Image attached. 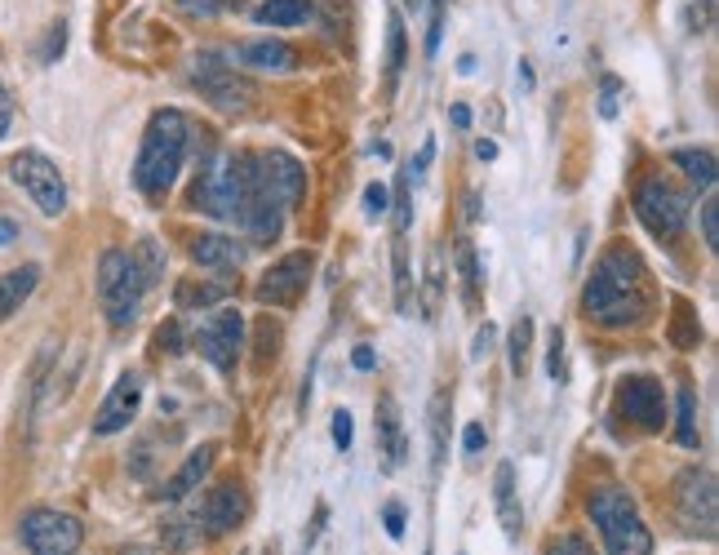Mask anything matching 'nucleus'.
Returning <instances> with one entry per match:
<instances>
[{"label":"nucleus","instance_id":"nucleus-25","mask_svg":"<svg viewBox=\"0 0 719 555\" xmlns=\"http://www.w3.org/2000/svg\"><path fill=\"white\" fill-rule=\"evenodd\" d=\"M231 294V285H200V281H183L178 290H174V303L178 307H213V303H222Z\"/></svg>","mask_w":719,"mask_h":555},{"label":"nucleus","instance_id":"nucleus-13","mask_svg":"<svg viewBox=\"0 0 719 555\" xmlns=\"http://www.w3.org/2000/svg\"><path fill=\"white\" fill-rule=\"evenodd\" d=\"M306 281H311V253L306 249H298V253H289V258H280L262 281H258V303L262 307H293L298 299H302V290H306Z\"/></svg>","mask_w":719,"mask_h":555},{"label":"nucleus","instance_id":"nucleus-49","mask_svg":"<svg viewBox=\"0 0 719 555\" xmlns=\"http://www.w3.org/2000/svg\"><path fill=\"white\" fill-rule=\"evenodd\" d=\"M449 121H454L458 129H467V125H471V107H467V103H454V107H449Z\"/></svg>","mask_w":719,"mask_h":555},{"label":"nucleus","instance_id":"nucleus-48","mask_svg":"<svg viewBox=\"0 0 719 555\" xmlns=\"http://www.w3.org/2000/svg\"><path fill=\"white\" fill-rule=\"evenodd\" d=\"M351 365H355V369H374V365H378V356H374L369 347H355V356H351Z\"/></svg>","mask_w":719,"mask_h":555},{"label":"nucleus","instance_id":"nucleus-1","mask_svg":"<svg viewBox=\"0 0 719 555\" xmlns=\"http://www.w3.org/2000/svg\"><path fill=\"white\" fill-rule=\"evenodd\" d=\"M582 312L600 329H635L648 316V275L635 249L613 244L582 290Z\"/></svg>","mask_w":719,"mask_h":555},{"label":"nucleus","instance_id":"nucleus-43","mask_svg":"<svg viewBox=\"0 0 719 555\" xmlns=\"http://www.w3.org/2000/svg\"><path fill=\"white\" fill-rule=\"evenodd\" d=\"M484 444H489V436H484V427H480V422H471V427L462 431V449H467V453H480Z\"/></svg>","mask_w":719,"mask_h":555},{"label":"nucleus","instance_id":"nucleus-46","mask_svg":"<svg viewBox=\"0 0 719 555\" xmlns=\"http://www.w3.org/2000/svg\"><path fill=\"white\" fill-rule=\"evenodd\" d=\"M613 94H617V81L604 76V98H600V112H604V116H617V98H613Z\"/></svg>","mask_w":719,"mask_h":555},{"label":"nucleus","instance_id":"nucleus-31","mask_svg":"<svg viewBox=\"0 0 719 555\" xmlns=\"http://www.w3.org/2000/svg\"><path fill=\"white\" fill-rule=\"evenodd\" d=\"M280 338H284V329H280L271 316H262V321H258V369H267V360H275Z\"/></svg>","mask_w":719,"mask_h":555},{"label":"nucleus","instance_id":"nucleus-55","mask_svg":"<svg viewBox=\"0 0 719 555\" xmlns=\"http://www.w3.org/2000/svg\"><path fill=\"white\" fill-rule=\"evenodd\" d=\"M405 6H409V10H418V6H423V0H405Z\"/></svg>","mask_w":719,"mask_h":555},{"label":"nucleus","instance_id":"nucleus-30","mask_svg":"<svg viewBox=\"0 0 719 555\" xmlns=\"http://www.w3.org/2000/svg\"><path fill=\"white\" fill-rule=\"evenodd\" d=\"M529 343H533V321L520 316L515 329H511V369L524 378V365H529Z\"/></svg>","mask_w":719,"mask_h":555},{"label":"nucleus","instance_id":"nucleus-44","mask_svg":"<svg viewBox=\"0 0 719 555\" xmlns=\"http://www.w3.org/2000/svg\"><path fill=\"white\" fill-rule=\"evenodd\" d=\"M10 125H14V98H10L6 85H0V138L10 134Z\"/></svg>","mask_w":719,"mask_h":555},{"label":"nucleus","instance_id":"nucleus-52","mask_svg":"<svg viewBox=\"0 0 719 555\" xmlns=\"http://www.w3.org/2000/svg\"><path fill=\"white\" fill-rule=\"evenodd\" d=\"M14 235H19V227H14L10 218H0V244H10Z\"/></svg>","mask_w":719,"mask_h":555},{"label":"nucleus","instance_id":"nucleus-26","mask_svg":"<svg viewBox=\"0 0 719 555\" xmlns=\"http://www.w3.org/2000/svg\"><path fill=\"white\" fill-rule=\"evenodd\" d=\"M675 436L684 449L697 444V396L688 387H679V396H675Z\"/></svg>","mask_w":719,"mask_h":555},{"label":"nucleus","instance_id":"nucleus-9","mask_svg":"<svg viewBox=\"0 0 719 555\" xmlns=\"http://www.w3.org/2000/svg\"><path fill=\"white\" fill-rule=\"evenodd\" d=\"M253 182H258V191L280 213H289L306 196V169L289 151H262V156H253Z\"/></svg>","mask_w":719,"mask_h":555},{"label":"nucleus","instance_id":"nucleus-11","mask_svg":"<svg viewBox=\"0 0 719 555\" xmlns=\"http://www.w3.org/2000/svg\"><path fill=\"white\" fill-rule=\"evenodd\" d=\"M196 343H200V356H205L213 369H222V374L236 369V360H240V352H244V316H240L236 307L213 312V316L200 325Z\"/></svg>","mask_w":719,"mask_h":555},{"label":"nucleus","instance_id":"nucleus-39","mask_svg":"<svg viewBox=\"0 0 719 555\" xmlns=\"http://www.w3.org/2000/svg\"><path fill=\"white\" fill-rule=\"evenodd\" d=\"M493 347H498V329H493V325L484 321V325L476 329V343H471V360H484V356H489Z\"/></svg>","mask_w":719,"mask_h":555},{"label":"nucleus","instance_id":"nucleus-17","mask_svg":"<svg viewBox=\"0 0 719 555\" xmlns=\"http://www.w3.org/2000/svg\"><path fill=\"white\" fill-rule=\"evenodd\" d=\"M236 63L253 67V72H293L298 54L284 41H240L236 45Z\"/></svg>","mask_w":719,"mask_h":555},{"label":"nucleus","instance_id":"nucleus-53","mask_svg":"<svg viewBox=\"0 0 719 555\" xmlns=\"http://www.w3.org/2000/svg\"><path fill=\"white\" fill-rule=\"evenodd\" d=\"M467 218H471V222L480 218V196H476V191H467Z\"/></svg>","mask_w":719,"mask_h":555},{"label":"nucleus","instance_id":"nucleus-40","mask_svg":"<svg viewBox=\"0 0 719 555\" xmlns=\"http://www.w3.org/2000/svg\"><path fill=\"white\" fill-rule=\"evenodd\" d=\"M351 440H355V422H351L346 409H337V413H333V444H337V449H351Z\"/></svg>","mask_w":719,"mask_h":555},{"label":"nucleus","instance_id":"nucleus-21","mask_svg":"<svg viewBox=\"0 0 719 555\" xmlns=\"http://www.w3.org/2000/svg\"><path fill=\"white\" fill-rule=\"evenodd\" d=\"M493 498H498V515H502V528L507 537H520V502H515V467L511 462H498V475H493Z\"/></svg>","mask_w":719,"mask_h":555},{"label":"nucleus","instance_id":"nucleus-19","mask_svg":"<svg viewBox=\"0 0 719 555\" xmlns=\"http://www.w3.org/2000/svg\"><path fill=\"white\" fill-rule=\"evenodd\" d=\"M37 285H41V266H37V262L14 266V271L0 275V321H10V316L32 299Z\"/></svg>","mask_w":719,"mask_h":555},{"label":"nucleus","instance_id":"nucleus-36","mask_svg":"<svg viewBox=\"0 0 719 555\" xmlns=\"http://www.w3.org/2000/svg\"><path fill=\"white\" fill-rule=\"evenodd\" d=\"M546 555H595V551H591V542L582 533H564V537H555L546 546Z\"/></svg>","mask_w":719,"mask_h":555},{"label":"nucleus","instance_id":"nucleus-23","mask_svg":"<svg viewBox=\"0 0 719 555\" xmlns=\"http://www.w3.org/2000/svg\"><path fill=\"white\" fill-rule=\"evenodd\" d=\"M670 165H679V174H684V178H692L697 187H715V178H719L715 156H710L706 147H679V151L670 156Z\"/></svg>","mask_w":719,"mask_h":555},{"label":"nucleus","instance_id":"nucleus-20","mask_svg":"<svg viewBox=\"0 0 719 555\" xmlns=\"http://www.w3.org/2000/svg\"><path fill=\"white\" fill-rule=\"evenodd\" d=\"M213 458H218V453H213V444H200V449H196V453H191V458H187V462L174 471V480L160 489V498H165V502H178V498H187V493H191V489H196V484L209 475Z\"/></svg>","mask_w":719,"mask_h":555},{"label":"nucleus","instance_id":"nucleus-54","mask_svg":"<svg viewBox=\"0 0 719 555\" xmlns=\"http://www.w3.org/2000/svg\"><path fill=\"white\" fill-rule=\"evenodd\" d=\"M121 555H152V551H147V546H125Z\"/></svg>","mask_w":719,"mask_h":555},{"label":"nucleus","instance_id":"nucleus-7","mask_svg":"<svg viewBox=\"0 0 719 555\" xmlns=\"http://www.w3.org/2000/svg\"><path fill=\"white\" fill-rule=\"evenodd\" d=\"M19 537L32 555H76L81 542H85V528L76 515L67 511H54V506H37L23 515L19 524Z\"/></svg>","mask_w":719,"mask_h":555},{"label":"nucleus","instance_id":"nucleus-37","mask_svg":"<svg viewBox=\"0 0 719 555\" xmlns=\"http://www.w3.org/2000/svg\"><path fill=\"white\" fill-rule=\"evenodd\" d=\"M387 209H392V191H387L383 182H369V187H365V213H369V218H383Z\"/></svg>","mask_w":719,"mask_h":555},{"label":"nucleus","instance_id":"nucleus-6","mask_svg":"<svg viewBox=\"0 0 719 555\" xmlns=\"http://www.w3.org/2000/svg\"><path fill=\"white\" fill-rule=\"evenodd\" d=\"M10 178L32 196V205L45 213V218H59L67 209V182L59 174V165L45 156V151H14L10 156Z\"/></svg>","mask_w":719,"mask_h":555},{"label":"nucleus","instance_id":"nucleus-51","mask_svg":"<svg viewBox=\"0 0 719 555\" xmlns=\"http://www.w3.org/2000/svg\"><path fill=\"white\" fill-rule=\"evenodd\" d=\"M183 6L196 14H218V0H183Z\"/></svg>","mask_w":719,"mask_h":555},{"label":"nucleus","instance_id":"nucleus-45","mask_svg":"<svg viewBox=\"0 0 719 555\" xmlns=\"http://www.w3.org/2000/svg\"><path fill=\"white\" fill-rule=\"evenodd\" d=\"M63 41H67V28H63V23H54V32H50V45H45V63H54V59L63 54Z\"/></svg>","mask_w":719,"mask_h":555},{"label":"nucleus","instance_id":"nucleus-22","mask_svg":"<svg viewBox=\"0 0 719 555\" xmlns=\"http://www.w3.org/2000/svg\"><path fill=\"white\" fill-rule=\"evenodd\" d=\"M311 0H262V6L253 10V23L262 28H302L311 23Z\"/></svg>","mask_w":719,"mask_h":555},{"label":"nucleus","instance_id":"nucleus-10","mask_svg":"<svg viewBox=\"0 0 719 555\" xmlns=\"http://www.w3.org/2000/svg\"><path fill=\"white\" fill-rule=\"evenodd\" d=\"M196 85H200V94L218 107V112H249L253 107V90H249V81H240L236 76V67L227 63V59H218V54H200L196 59Z\"/></svg>","mask_w":719,"mask_h":555},{"label":"nucleus","instance_id":"nucleus-34","mask_svg":"<svg viewBox=\"0 0 719 555\" xmlns=\"http://www.w3.org/2000/svg\"><path fill=\"white\" fill-rule=\"evenodd\" d=\"M405 67V28H400V19H392V36H387V72L396 76Z\"/></svg>","mask_w":719,"mask_h":555},{"label":"nucleus","instance_id":"nucleus-41","mask_svg":"<svg viewBox=\"0 0 719 555\" xmlns=\"http://www.w3.org/2000/svg\"><path fill=\"white\" fill-rule=\"evenodd\" d=\"M383 524H387V533L400 542V537H405V506H400V502H387V506H383Z\"/></svg>","mask_w":719,"mask_h":555},{"label":"nucleus","instance_id":"nucleus-50","mask_svg":"<svg viewBox=\"0 0 719 555\" xmlns=\"http://www.w3.org/2000/svg\"><path fill=\"white\" fill-rule=\"evenodd\" d=\"M476 156H480V160H498V143H493V138H480V143H476Z\"/></svg>","mask_w":719,"mask_h":555},{"label":"nucleus","instance_id":"nucleus-24","mask_svg":"<svg viewBox=\"0 0 719 555\" xmlns=\"http://www.w3.org/2000/svg\"><path fill=\"white\" fill-rule=\"evenodd\" d=\"M670 343L684 347V352H692L701 343V325H697V316H692V307L684 299L670 303Z\"/></svg>","mask_w":719,"mask_h":555},{"label":"nucleus","instance_id":"nucleus-4","mask_svg":"<svg viewBox=\"0 0 719 555\" xmlns=\"http://www.w3.org/2000/svg\"><path fill=\"white\" fill-rule=\"evenodd\" d=\"M143 294H147V285H143L134 258L125 249H103V258H98V303H103V316L112 329L134 325Z\"/></svg>","mask_w":719,"mask_h":555},{"label":"nucleus","instance_id":"nucleus-14","mask_svg":"<svg viewBox=\"0 0 719 555\" xmlns=\"http://www.w3.org/2000/svg\"><path fill=\"white\" fill-rule=\"evenodd\" d=\"M244 515H249V493H244V484H240V480H222V484H213V489L205 493L200 528H205L209 537H222V533L240 528Z\"/></svg>","mask_w":719,"mask_h":555},{"label":"nucleus","instance_id":"nucleus-29","mask_svg":"<svg viewBox=\"0 0 719 555\" xmlns=\"http://www.w3.org/2000/svg\"><path fill=\"white\" fill-rule=\"evenodd\" d=\"M396 307L409 316L414 312V281H409V258H405V235H396Z\"/></svg>","mask_w":719,"mask_h":555},{"label":"nucleus","instance_id":"nucleus-35","mask_svg":"<svg viewBox=\"0 0 719 555\" xmlns=\"http://www.w3.org/2000/svg\"><path fill=\"white\" fill-rule=\"evenodd\" d=\"M701 235H706V249H719V200L715 196L701 205Z\"/></svg>","mask_w":719,"mask_h":555},{"label":"nucleus","instance_id":"nucleus-33","mask_svg":"<svg viewBox=\"0 0 719 555\" xmlns=\"http://www.w3.org/2000/svg\"><path fill=\"white\" fill-rule=\"evenodd\" d=\"M392 205H396V235H405L409 231V218H414V209H409V174H400Z\"/></svg>","mask_w":719,"mask_h":555},{"label":"nucleus","instance_id":"nucleus-8","mask_svg":"<svg viewBox=\"0 0 719 555\" xmlns=\"http://www.w3.org/2000/svg\"><path fill=\"white\" fill-rule=\"evenodd\" d=\"M675 515L688 533H701V537H715V520H719V489H715V475L701 471V467H688L679 471L675 480Z\"/></svg>","mask_w":719,"mask_h":555},{"label":"nucleus","instance_id":"nucleus-28","mask_svg":"<svg viewBox=\"0 0 719 555\" xmlns=\"http://www.w3.org/2000/svg\"><path fill=\"white\" fill-rule=\"evenodd\" d=\"M134 258V266H138V275H143V285H156L160 281V271H165V253H160V244L147 235V240H138V249L129 253Z\"/></svg>","mask_w":719,"mask_h":555},{"label":"nucleus","instance_id":"nucleus-5","mask_svg":"<svg viewBox=\"0 0 719 555\" xmlns=\"http://www.w3.org/2000/svg\"><path fill=\"white\" fill-rule=\"evenodd\" d=\"M688 209H692V200H688L675 182H666L661 174H653V178H644V182L635 187V218H639L653 235H661V240H675V235L684 231Z\"/></svg>","mask_w":719,"mask_h":555},{"label":"nucleus","instance_id":"nucleus-42","mask_svg":"<svg viewBox=\"0 0 719 555\" xmlns=\"http://www.w3.org/2000/svg\"><path fill=\"white\" fill-rule=\"evenodd\" d=\"M156 343H160V352H183V329H178V321H169V325H160V334H156Z\"/></svg>","mask_w":719,"mask_h":555},{"label":"nucleus","instance_id":"nucleus-47","mask_svg":"<svg viewBox=\"0 0 719 555\" xmlns=\"http://www.w3.org/2000/svg\"><path fill=\"white\" fill-rule=\"evenodd\" d=\"M191 537H200V533H187L183 524H169V533H165V542H169V546H187Z\"/></svg>","mask_w":719,"mask_h":555},{"label":"nucleus","instance_id":"nucleus-16","mask_svg":"<svg viewBox=\"0 0 719 555\" xmlns=\"http://www.w3.org/2000/svg\"><path fill=\"white\" fill-rule=\"evenodd\" d=\"M378 449H383V462H387L392 471L405 467V458H409L405 427H400V409H396V396H392V391L378 396Z\"/></svg>","mask_w":719,"mask_h":555},{"label":"nucleus","instance_id":"nucleus-3","mask_svg":"<svg viewBox=\"0 0 719 555\" xmlns=\"http://www.w3.org/2000/svg\"><path fill=\"white\" fill-rule=\"evenodd\" d=\"M591 520L608 555H653V533L639 520V506L622 484H600L591 493Z\"/></svg>","mask_w":719,"mask_h":555},{"label":"nucleus","instance_id":"nucleus-38","mask_svg":"<svg viewBox=\"0 0 719 555\" xmlns=\"http://www.w3.org/2000/svg\"><path fill=\"white\" fill-rule=\"evenodd\" d=\"M546 369H551V378H555V383H564V378H569V369H564V334H560V329H551V352H546Z\"/></svg>","mask_w":719,"mask_h":555},{"label":"nucleus","instance_id":"nucleus-12","mask_svg":"<svg viewBox=\"0 0 719 555\" xmlns=\"http://www.w3.org/2000/svg\"><path fill=\"white\" fill-rule=\"evenodd\" d=\"M617 413L631 418L639 431H661L666 427V391L657 378L635 374L617 387Z\"/></svg>","mask_w":719,"mask_h":555},{"label":"nucleus","instance_id":"nucleus-32","mask_svg":"<svg viewBox=\"0 0 719 555\" xmlns=\"http://www.w3.org/2000/svg\"><path fill=\"white\" fill-rule=\"evenodd\" d=\"M458 262H462V281H467V303H476L480 299V262H476L471 240H458Z\"/></svg>","mask_w":719,"mask_h":555},{"label":"nucleus","instance_id":"nucleus-2","mask_svg":"<svg viewBox=\"0 0 719 555\" xmlns=\"http://www.w3.org/2000/svg\"><path fill=\"white\" fill-rule=\"evenodd\" d=\"M187 116L178 107H165L152 116L147 134H143V151H138V165H134V182L143 196L160 200L169 196L178 169H183V151H187Z\"/></svg>","mask_w":719,"mask_h":555},{"label":"nucleus","instance_id":"nucleus-27","mask_svg":"<svg viewBox=\"0 0 719 555\" xmlns=\"http://www.w3.org/2000/svg\"><path fill=\"white\" fill-rule=\"evenodd\" d=\"M445 422H449V396L440 391V396L431 400V471H436V475H440V467H445V449H449Z\"/></svg>","mask_w":719,"mask_h":555},{"label":"nucleus","instance_id":"nucleus-15","mask_svg":"<svg viewBox=\"0 0 719 555\" xmlns=\"http://www.w3.org/2000/svg\"><path fill=\"white\" fill-rule=\"evenodd\" d=\"M138 405H143V374H121L116 387L107 391L98 418H94V436H116V431H125V427L134 422Z\"/></svg>","mask_w":719,"mask_h":555},{"label":"nucleus","instance_id":"nucleus-18","mask_svg":"<svg viewBox=\"0 0 719 555\" xmlns=\"http://www.w3.org/2000/svg\"><path fill=\"white\" fill-rule=\"evenodd\" d=\"M191 258L205 266V271H236L244 262V249L236 235H196L191 240Z\"/></svg>","mask_w":719,"mask_h":555}]
</instances>
